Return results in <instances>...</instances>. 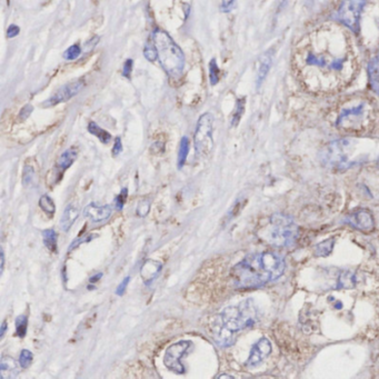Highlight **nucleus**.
<instances>
[{"label":"nucleus","instance_id":"1","mask_svg":"<svg viewBox=\"0 0 379 379\" xmlns=\"http://www.w3.org/2000/svg\"><path fill=\"white\" fill-rule=\"evenodd\" d=\"M292 68L300 84L318 95L339 92L356 78L358 58L348 32L326 24L297 44Z\"/></svg>","mask_w":379,"mask_h":379},{"label":"nucleus","instance_id":"2","mask_svg":"<svg viewBox=\"0 0 379 379\" xmlns=\"http://www.w3.org/2000/svg\"><path fill=\"white\" fill-rule=\"evenodd\" d=\"M286 269L283 257L275 252H258L244 258L231 269L232 284L237 289L259 288L280 278Z\"/></svg>","mask_w":379,"mask_h":379},{"label":"nucleus","instance_id":"3","mask_svg":"<svg viewBox=\"0 0 379 379\" xmlns=\"http://www.w3.org/2000/svg\"><path fill=\"white\" fill-rule=\"evenodd\" d=\"M257 316L258 312L251 299L225 308L214 320L213 334L215 340L222 347L232 345L235 341V334L251 327L257 321Z\"/></svg>","mask_w":379,"mask_h":379},{"label":"nucleus","instance_id":"4","mask_svg":"<svg viewBox=\"0 0 379 379\" xmlns=\"http://www.w3.org/2000/svg\"><path fill=\"white\" fill-rule=\"evenodd\" d=\"M336 109L335 125L344 132H364L376 119V106L368 97L353 96L346 98Z\"/></svg>","mask_w":379,"mask_h":379},{"label":"nucleus","instance_id":"5","mask_svg":"<svg viewBox=\"0 0 379 379\" xmlns=\"http://www.w3.org/2000/svg\"><path fill=\"white\" fill-rule=\"evenodd\" d=\"M153 42L158 51V59L164 70L169 76L178 77L185 68V55L174 39L161 29L153 34Z\"/></svg>","mask_w":379,"mask_h":379},{"label":"nucleus","instance_id":"6","mask_svg":"<svg viewBox=\"0 0 379 379\" xmlns=\"http://www.w3.org/2000/svg\"><path fill=\"white\" fill-rule=\"evenodd\" d=\"M299 237V228L291 217L275 214L270 218L269 240L277 247H291Z\"/></svg>","mask_w":379,"mask_h":379},{"label":"nucleus","instance_id":"7","mask_svg":"<svg viewBox=\"0 0 379 379\" xmlns=\"http://www.w3.org/2000/svg\"><path fill=\"white\" fill-rule=\"evenodd\" d=\"M353 150L352 140L339 139L333 141L320 153L321 162L330 169L345 170L353 165L350 161Z\"/></svg>","mask_w":379,"mask_h":379},{"label":"nucleus","instance_id":"8","mask_svg":"<svg viewBox=\"0 0 379 379\" xmlns=\"http://www.w3.org/2000/svg\"><path fill=\"white\" fill-rule=\"evenodd\" d=\"M214 116L206 112L201 116L196 126L194 142L195 149L201 157L209 156L214 148Z\"/></svg>","mask_w":379,"mask_h":379},{"label":"nucleus","instance_id":"9","mask_svg":"<svg viewBox=\"0 0 379 379\" xmlns=\"http://www.w3.org/2000/svg\"><path fill=\"white\" fill-rule=\"evenodd\" d=\"M364 6L365 0H344L337 11V17L349 29L357 31Z\"/></svg>","mask_w":379,"mask_h":379},{"label":"nucleus","instance_id":"10","mask_svg":"<svg viewBox=\"0 0 379 379\" xmlns=\"http://www.w3.org/2000/svg\"><path fill=\"white\" fill-rule=\"evenodd\" d=\"M190 346H191L190 341L181 340L168 347V349L166 350V354L164 357V364L166 365L167 368L176 374L185 373V367L182 365L181 359L183 355L188 352Z\"/></svg>","mask_w":379,"mask_h":379},{"label":"nucleus","instance_id":"11","mask_svg":"<svg viewBox=\"0 0 379 379\" xmlns=\"http://www.w3.org/2000/svg\"><path fill=\"white\" fill-rule=\"evenodd\" d=\"M84 87V83L81 80H75L72 83H68L64 85L63 87H60L54 95L50 98H48L47 100H45L43 103L44 107H52L60 103H65L71 99L72 97H75L81 89Z\"/></svg>","mask_w":379,"mask_h":379},{"label":"nucleus","instance_id":"12","mask_svg":"<svg viewBox=\"0 0 379 379\" xmlns=\"http://www.w3.org/2000/svg\"><path fill=\"white\" fill-rule=\"evenodd\" d=\"M345 222L348 225L361 231H372L375 227L373 215L367 209H359L355 211V213L350 214L348 217H346Z\"/></svg>","mask_w":379,"mask_h":379},{"label":"nucleus","instance_id":"13","mask_svg":"<svg viewBox=\"0 0 379 379\" xmlns=\"http://www.w3.org/2000/svg\"><path fill=\"white\" fill-rule=\"evenodd\" d=\"M270 353H271L270 341H269V339L266 337L260 338V339L252 346L249 357H248V359L246 361V365L249 367L259 365L260 362H262Z\"/></svg>","mask_w":379,"mask_h":379},{"label":"nucleus","instance_id":"14","mask_svg":"<svg viewBox=\"0 0 379 379\" xmlns=\"http://www.w3.org/2000/svg\"><path fill=\"white\" fill-rule=\"evenodd\" d=\"M111 215V207L108 205L99 206L97 203H89L84 209V216L92 223H101L107 220Z\"/></svg>","mask_w":379,"mask_h":379},{"label":"nucleus","instance_id":"15","mask_svg":"<svg viewBox=\"0 0 379 379\" xmlns=\"http://www.w3.org/2000/svg\"><path fill=\"white\" fill-rule=\"evenodd\" d=\"M161 269H162V264L160 262H158V260H155V259L146 260L140 269V276L142 281H144V284L147 285V286L152 285L154 281L157 279L158 275L160 274Z\"/></svg>","mask_w":379,"mask_h":379},{"label":"nucleus","instance_id":"16","mask_svg":"<svg viewBox=\"0 0 379 379\" xmlns=\"http://www.w3.org/2000/svg\"><path fill=\"white\" fill-rule=\"evenodd\" d=\"M0 374H1L2 379L17 377L19 374L17 361L12 357L2 356L1 360H0Z\"/></svg>","mask_w":379,"mask_h":379},{"label":"nucleus","instance_id":"17","mask_svg":"<svg viewBox=\"0 0 379 379\" xmlns=\"http://www.w3.org/2000/svg\"><path fill=\"white\" fill-rule=\"evenodd\" d=\"M79 217V210L78 208L73 205H68L65 209L63 217L60 219V227L64 231H69V229L72 227L73 223Z\"/></svg>","mask_w":379,"mask_h":379},{"label":"nucleus","instance_id":"18","mask_svg":"<svg viewBox=\"0 0 379 379\" xmlns=\"http://www.w3.org/2000/svg\"><path fill=\"white\" fill-rule=\"evenodd\" d=\"M368 78L370 88L379 95V55L370 60L368 65Z\"/></svg>","mask_w":379,"mask_h":379},{"label":"nucleus","instance_id":"19","mask_svg":"<svg viewBox=\"0 0 379 379\" xmlns=\"http://www.w3.org/2000/svg\"><path fill=\"white\" fill-rule=\"evenodd\" d=\"M271 63H272V57L269 52L260 57L258 72H257V85L258 86L263 83L265 78H266L269 69H270Z\"/></svg>","mask_w":379,"mask_h":379},{"label":"nucleus","instance_id":"20","mask_svg":"<svg viewBox=\"0 0 379 379\" xmlns=\"http://www.w3.org/2000/svg\"><path fill=\"white\" fill-rule=\"evenodd\" d=\"M77 156H78V154H77L76 149H73V148L67 149L66 152H64L63 154L60 155L58 160H57V167H58V168L63 171L68 169L69 167H70L73 162H75V160L77 159Z\"/></svg>","mask_w":379,"mask_h":379},{"label":"nucleus","instance_id":"21","mask_svg":"<svg viewBox=\"0 0 379 379\" xmlns=\"http://www.w3.org/2000/svg\"><path fill=\"white\" fill-rule=\"evenodd\" d=\"M88 132L92 134L93 136H96L103 144H108V142L111 140V134L99 127L95 122H90V124L88 125Z\"/></svg>","mask_w":379,"mask_h":379},{"label":"nucleus","instance_id":"22","mask_svg":"<svg viewBox=\"0 0 379 379\" xmlns=\"http://www.w3.org/2000/svg\"><path fill=\"white\" fill-rule=\"evenodd\" d=\"M334 245H335V239L329 238L327 240H324L317 245L315 247V255L317 257H327L332 254Z\"/></svg>","mask_w":379,"mask_h":379},{"label":"nucleus","instance_id":"23","mask_svg":"<svg viewBox=\"0 0 379 379\" xmlns=\"http://www.w3.org/2000/svg\"><path fill=\"white\" fill-rule=\"evenodd\" d=\"M189 153V140L187 137H182L180 140V146H179V152H178V168H182V166L185 165L187 156Z\"/></svg>","mask_w":379,"mask_h":379},{"label":"nucleus","instance_id":"24","mask_svg":"<svg viewBox=\"0 0 379 379\" xmlns=\"http://www.w3.org/2000/svg\"><path fill=\"white\" fill-rule=\"evenodd\" d=\"M44 244L50 251L57 250V234L54 229H46L43 231Z\"/></svg>","mask_w":379,"mask_h":379},{"label":"nucleus","instance_id":"25","mask_svg":"<svg viewBox=\"0 0 379 379\" xmlns=\"http://www.w3.org/2000/svg\"><path fill=\"white\" fill-rule=\"evenodd\" d=\"M39 206L48 216H52L56 211V206L52 199L47 195H44L39 199Z\"/></svg>","mask_w":379,"mask_h":379},{"label":"nucleus","instance_id":"26","mask_svg":"<svg viewBox=\"0 0 379 379\" xmlns=\"http://www.w3.org/2000/svg\"><path fill=\"white\" fill-rule=\"evenodd\" d=\"M244 110H245V99H239L237 101V104H236L235 111L232 113V117H231L232 127H236V126L239 124V121L242 119V116L244 113Z\"/></svg>","mask_w":379,"mask_h":379},{"label":"nucleus","instance_id":"27","mask_svg":"<svg viewBox=\"0 0 379 379\" xmlns=\"http://www.w3.org/2000/svg\"><path fill=\"white\" fill-rule=\"evenodd\" d=\"M28 326V318L24 315H20L16 319V332L20 338H23L27 333Z\"/></svg>","mask_w":379,"mask_h":379},{"label":"nucleus","instance_id":"28","mask_svg":"<svg viewBox=\"0 0 379 379\" xmlns=\"http://www.w3.org/2000/svg\"><path fill=\"white\" fill-rule=\"evenodd\" d=\"M355 284H356V277L350 274V272H344V274H341V276L339 277V281H338L339 288H350L353 287Z\"/></svg>","mask_w":379,"mask_h":379},{"label":"nucleus","instance_id":"29","mask_svg":"<svg viewBox=\"0 0 379 379\" xmlns=\"http://www.w3.org/2000/svg\"><path fill=\"white\" fill-rule=\"evenodd\" d=\"M219 68L216 59H211L209 64V79L211 85H216L219 81Z\"/></svg>","mask_w":379,"mask_h":379},{"label":"nucleus","instance_id":"30","mask_svg":"<svg viewBox=\"0 0 379 379\" xmlns=\"http://www.w3.org/2000/svg\"><path fill=\"white\" fill-rule=\"evenodd\" d=\"M32 358H34V356H32V353L30 350L28 349L22 350V353H20V356H19L20 366H22V368H28V367L31 365Z\"/></svg>","mask_w":379,"mask_h":379},{"label":"nucleus","instance_id":"31","mask_svg":"<svg viewBox=\"0 0 379 379\" xmlns=\"http://www.w3.org/2000/svg\"><path fill=\"white\" fill-rule=\"evenodd\" d=\"M81 54V49L78 45H73L69 47L66 51L64 52V58L66 60H75L78 58Z\"/></svg>","mask_w":379,"mask_h":379},{"label":"nucleus","instance_id":"32","mask_svg":"<svg viewBox=\"0 0 379 379\" xmlns=\"http://www.w3.org/2000/svg\"><path fill=\"white\" fill-rule=\"evenodd\" d=\"M35 177V171L32 169V167L30 166H26L23 168V174H22V183L24 186H29L30 182L32 181V179Z\"/></svg>","mask_w":379,"mask_h":379},{"label":"nucleus","instance_id":"33","mask_svg":"<svg viewBox=\"0 0 379 379\" xmlns=\"http://www.w3.org/2000/svg\"><path fill=\"white\" fill-rule=\"evenodd\" d=\"M144 55H145V58L147 60H149V61L156 60L158 58V51H157L156 47H155V45L154 46H149V45H147L144 49Z\"/></svg>","mask_w":379,"mask_h":379},{"label":"nucleus","instance_id":"34","mask_svg":"<svg viewBox=\"0 0 379 379\" xmlns=\"http://www.w3.org/2000/svg\"><path fill=\"white\" fill-rule=\"evenodd\" d=\"M149 210H150V201L148 199H144V201H141L139 203H138V207H137L138 216L145 217V216H147V214L149 213Z\"/></svg>","mask_w":379,"mask_h":379},{"label":"nucleus","instance_id":"35","mask_svg":"<svg viewBox=\"0 0 379 379\" xmlns=\"http://www.w3.org/2000/svg\"><path fill=\"white\" fill-rule=\"evenodd\" d=\"M127 194H128V190L127 188H124L121 190V193L117 196L116 199H115V206L118 210H121L122 207H124L125 202H126V199H127Z\"/></svg>","mask_w":379,"mask_h":379},{"label":"nucleus","instance_id":"36","mask_svg":"<svg viewBox=\"0 0 379 379\" xmlns=\"http://www.w3.org/2000/svg\"><path fill=\"white\" fill-rule=\"evenodd\" d=\"M32 109H34V107H32L31 105L23 106L22 109L20 110V112H19V118H20V119H22V120L27 119V118L30 116V113L32 112Z\"/></svg>","mask_w":379,"mask_h":379},{"label":"nucleus","instance_id":"37","mask_svg":"<svg viewBox=\"0 0 379 379\" xmlns=\"http://www.w3.org/2000/svg\"><path fill=\"white\" fill-rule=\"evenodd\" d=\"M129 281H130V277H126V278L121 281L119 286H118L116 289V295H118V296L124 295L126 288H127L128 284H129Z\"/></svg>","mask_w":379,"mask_h":379},{"label":"nucleus","instance_id":"38","mask_svg":"<svg viewBox=\"0 0 379 379\" xmlns=\"http://www.w3.org/2000/svg\"><path fill=\"white\" fill-rule=\"evenodd\" d=\"M133 66H134L133 59L126 60L125 64H124V70H122V75H124L125 77H128L129 78L130 73H132V70H133Z\"/></svg>","mask_w":379,"mask_h":379},{"label":"nucleus","instance_id":"39","mask_svg":"<svg viewBox=\"0 0 379 379\" xmlns=\"http://www.w3.org/2000/svg\"><path fill=\"white\" fill-rule=\"evenodd\" d=\"M236 7V0H229V1H223L222 3V9L223 12H230L232 9H235Z\"/></svg>","mask_w":379,"mask_h":379},{"label":"nucleus","instance_id":"40","mask_svg":"<svg viewBox=\"0 0 379 379\" xmlns=\"http://www.w3.org/2000/svg\"><path fill=\"white\" fill-rule=\"evenodd\" d=\"M19 32H20V28L18 26H16V24H10L7 30V37L8 38H15L16 36L19 35Z\"/></svg>","mask_w":379,"mask_h":379},{"label":"nucleus","instance_id":"41","mask_svg":"<svg viewBox=\"0 0 379 379\" xmlns=\"http://www.w3.org/2000/svg\"><path fill=\"white\" fill-rule=\"evenodd\" d=\"M122 152V144H121V139L119 137L116 138V141H115V145H113V148H112V155L113 156H118L120 153Z\"/></svg>","mask_w":379,"mask_h":379},{"label":"nucleus","instance_id":"42","mask_svg":"<svg viewBox=\"0 0 379 379\" xmlns=\"http://www.w3.org/2000/svg\"><path fill=\"white\" fill-rule=\"evenodd\" d=\"M0 260H1V265H0V272H3V268H5V254H3V250H1V257H0Z\"/></svg>","mask_w":379,"mask_h":379},{"label":"nucleus","instance_id":"43","mask_svg":"<svg viewBox=\"0 0 379 379\" xmlns=\"http://www.w3.org/2000/svg\"><path fill=\"white\" fill-rule=\"evenodd\" d=\"M6 330H7V323H6V321H3L2 325H1V333H0V338H1V339H2L3 337H5Z\"/></svg>","mask_w":379,"mask_h":379},{"label":"nucleus","instance_id":"44","mask_svg":"<svg viewBox=\"0 0 379 379\" xmlns=\"http://www.w3.org/2000/svg\"><path fill=\"white\" fill-rule=\"evenodd\" d=\"M101 276H103V274H101V272H99V274H97V275H95L93 277H91L90 283H92V284L96 283V281H98V280L101 278Z\"/></svg>","mask_w":379,"mask_h":379},{"label":"nucleus","instance_id":"45","mask_svg":"<svg viewBox=\"0 0 379 379\" xmlns=\"http://www.w3.org/2000/svg\"><path fill=\"white\" fill-rule=\"evenodd\" d=\"M218 378L219 379H223V378H229V379H232V378H234V377H232V376H230V375H220V376H218Z\"/></svg>","mask_w":379,"mask_h":379},{"label":"nucleus","instance_id":"46","mask_svg":"<svg viewBox=\"0 0 379 379\" xmlns=\"http://www.w3.org/2000/svg\"><path fill=\"white\" fill-rule=\"evenodd\" d=\"M377 164H378V166H379V157H378V160H377Z\"/></svg>","mask_w":379,"mask_h":379}]
</instances>
